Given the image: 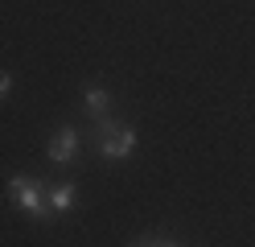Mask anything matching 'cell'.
I'll list each match as a JSON object with an SVG mask.
<instances>
[{
	"mask_svg": "<svg viewBox=\"0 0 255 247\" xmlns=\"http://www.w3.org/2000/svg\"><path fill=\"white\" fill-rule=\"evenodd\" d=\"M8 194H12V202H17L21 210H29L37 223H45V219H50V206H45V186H41L37 177L17 173V177L8 181Z\"/></svg>",
	"mask_w": 255,
	"mask_h": 247,
	"instance_id": "obj_1",
	"label": "cell"
},
{
	"mask_svg": "<svg viewBox=\"0 0 255 247\" xmlns=\"http://www.w3.org/2000/svg\"><path fill=\"white\" fill-rule=\"evenodd\" d=\"M99 132H103L99 153H103L107 161H124V157L136 148V132H132V128H120L116 120H99Z\"/></svg>",
	"mask_w": 255,
	"mask_h": 247,
	"instance_id": "obj_2",
	"label": "cell"
},
{
	"mask_svg": "<svg viewBox=\"0 0 255 247\" xmlns=\"http://www.w3.org/2000/svg\"><path fill=\"white\" fill-rule=\"evenodd\" d=\"M74 153H78V132H74V128L54 132V140H50V161L70 165V161H74Z\"/></svg>",
	"mask_w": 255,
	"mask_h": 247,
	"instance_id": "obj_3",
	"label": "cell"
},
{
	"mask_svg": "<svg viewBox=\"0 0 255 247\" xmlns=\"http://www.w3.org/2000/svg\"><path fill=\"white\" fill-rule=\"evenodd\" d=\"M45 206H50V214H66V210L74 206V186H70V181L45 186Z\"/></svg>",
	"mask_w": 255,
	"mask_h": 247,
	"instance_id": "obj_4",
	"label": "cell"
},
{
	"mask_svg": "<svg viewBox=\"0 0 255 247\" xmlns=\"http://www.w3.org/2000/svg\"><path fill=\"white\" fill-rule=\"evenodd\" d=\"M87 111L103 120V111H107V91L103 87H87Z\"/></svg>",
	"mask_w": 255,
	"mask_h": 247,
	"instance_id": "obj_5",
	"label": "cell"
},
{
	"mask_svg": "<svg viewBox=\"0 0 255 247\" xmlns=\"http://www.w3.org/2000/svg\"><path fill=\"white\" fill-rule=\"evenodd\" d=\"M8 91H12V78H8V74H0V99H4Z\"/></svg>",
	"mask_w": 255,
	"mask_h": 247,
	"instance_id": "obj_6",
	"label": "cell"
},
{
	"mask_svg": "<svg viewBox=\"0 0 255 247\" xmlns=\"http://www.w3.org/2000/svg\"><path fill=\"white\" fill-rule=\"evenodd\" d=\"M144 247H177V243H144Z\"/></svg>",
	"mask_w": 255,
	"mask_h": 247,
	"instance_id": "obj_7",
	"label": "cell"
}]
</instances>
